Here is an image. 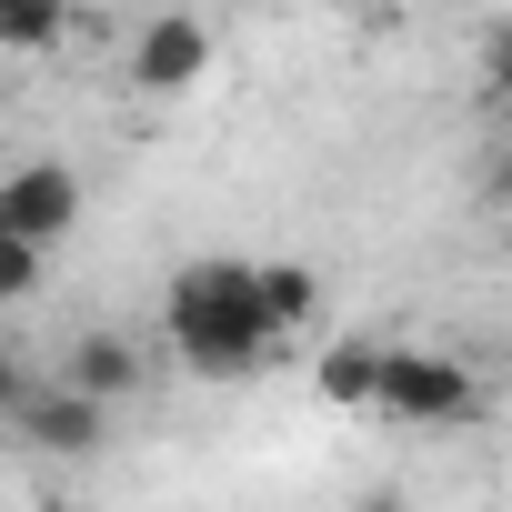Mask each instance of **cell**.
<instances>
[{
  "mask_svg": "<svg viewBox=\"0 0 512 512\" xmlns=\"http://www.w3.org/2000/svg\"><path fill=\"white\" fill-rule=\"evenodd\" d=\"M161 342L181 352V372L201 382H251L282 342L262 332V312H251V262H231V251H201V262L171 272L161 292Z\"/></svg>",
  "mask_w": 512,
  "mask_h": 512,
  "instance_id": "6da1fadb",
  "label": "cell"
},
{
  "mask_svg": "<svg viewBox=\"0 0 512 512\" xmlns=\"http://www.w3.org/2000/svg\"><path fill=\"white\" fill-rule=\"evenodd\" d=\"M372 412H382V422H402V432H452V422H472V412H482V382H472V362H452V352L382 342Z\"/></svg>",
  "mask_w": 512,
  "mask_h": 512,
  "instance_id": "7a4b0ae2",
  "label": "cell"
},
{
  "mask_svg": "<svg viewBox=\"0 0 512 512\" xmlns=\"http://www.w3.org/2000/svg\"><path fill=\"white\" fill-rule=\"evenodd\" d=\"M81 231V171L71 161H51V151H31V161H11L0 171V241H21V251H51Z\"/></svg>",
  "mask_w": 512,
  "mask_h": 512,
  "instance_id": "3957f363",
  "label": "cell"
},
{
  "mask_svg": "<svg viewBox=\"0 0 512 512\" xmlns=\"http://www.w3.org/2000/svg\"><path fill=\"white\" fill-rule=\"evenodd\" d=\"M191 81H211V21H191V11H151V21L131 31V91L171 101V91H191Z\"/></svg>",
  "mask_w": 512,
  "mask_h": 512,
  "instance_id": "277c9868",
  "label": "cell"
},
{
  "mask_svg": "<svg viewBox=\"0 0 512 512\" xmlns=\"http://www.w3.org/2000/svg\"><path fill=\"white\" fill-rule=\"evenodd\" d=\"M11 432L41 452V462H91L101 442H111V412H91V402H71L61 382H31V402L11 412Z\"/></svg>",
  "mask_w": 512,
  "mask_h": 512,
  "instance_id": "5b68a950",
  "label": "cell"
},
{
  "mask_svg": "<svg viewBox=\"0 0 512 512\" xmlns=\"http://www.w3.org/2000/svg\"><path fill=\"white\" fill-rule=\"evenodd\" d=\"M61 392L91 402V412L141 402V342H121V332H81V342L61 352Z\"/></svg>",
  "mask_w": 512,
  "mask_h": 512,
  "instance_id": "8992f818",
  "label": "cell"
},
{
  "mask_svg": "<svg viewBox=\"0 0 512 512\" xmlns=\"http://www.w3.org/2000/svg\"><path fill=\"white\" fill-rule=\"evenodd\" d=\"M251 312H262L272 342H292V332L322 312V282H312L302 262H251Z\"/></svg>",
  "mask_w": 512,
  "mask_h": 512,
  "instance_id": "52a82bcc",
  "label": "cell"
},
{
  "mask_svg": "<svg viewBox=\"0 0 512 512\" xmlns=\"http://www.w3.org/2000/svg\"><path fill=\"white\" fill-rule=\"evenodd\" d=\"M372 382H382V342H372V332H342V342H322V362H312V392H322V402H342V412H372Z\"/></svg>",
  "mask_w": 512,
  "mask_h": 512,
  "instance_id": "ba28073f",
  "label": "cell"
},
{
  "mask_svg": "<svg viewBox=\"0 0 512 512\" xmlns=\"http://www.w3.org/2000/svg\"><path fill=\"white\" fill-rule=\"evenodd\" d=\"M61 41H71L61 0H0V51H61Z\"/></svg>",
  "mask_w": 512,
  "mask_h": 512,
  "instance_id": "9c48e42d",
  "label": "cell"
},
{
  "mask_svg": "<svg viewBox=\"0 0 512 512\" xmlns=\"http://www.w3.org/2000/svg\"><path fill=\"white\" fill-rule=\"evenodd\" d=\"M41 282H51V262H41V251L0 241V312H11V302H41Z\"/></svg>",
  "mask_w": 512,
  "mask_h": 512,
  "instance_id": "30bf717a",
  "label": "cell"
},
{
  "mask_svg": "<svg viewBox=\"0 0 512 512\" xmlns=\"http://www.w3.org/2000/svg\"><path fill=\"white\" fill-rule=\"evenodd\" d=\"M31 382H41V372H31V362H21V352H0V422H11V412H21V402H31Z\"/></svg>",
  "mask_w": 512,
  "mask_h": 512,
  "instance_id": "8fae6325",
  "label": "cell"
},
{
  "mask_svg": "<svg viewBox=\"0 0 512 512\" xmlns=\"http://www.w3.org/2000/svg\"><path fill=\"white\" fill-rule=\"evenodd\" d=\"M362 512H412V502H362Z\"/></svg>",
  "mask_w": 512,
  "mask_h": 512,
  "instance_id": "7c38bea8",
  "label": "cell"
}]
</instances>
